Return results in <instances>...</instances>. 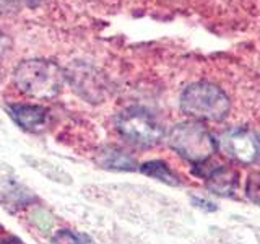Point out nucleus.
Returning a JSON list of instances; mask_svg holds the SVG:
<instances>
[{
	"instance_id": "ddd939ff",
	"label": "nucleus",
	"mask_w": 260,
	"mask_h": 244,
	"mask_svg": "<svg viewBox=\"0 0 260 244\" xmlns=\"http://www.w3.org/2000/svg\"><path fill=\"white\" fill-rule=\"evenodd\" d=\"M193 200V203L197 207H200V208H205L207 211H211V210H216V207L213 205V203H210V202H207V200H203V199H192Z\"/></svg>"
},
{
	"instance_id": "f257e3e1",
	"label": "nucleus",
	"mask_w": 260,
	"mask_h": 244,
	"mask_svg": "<svg viewBox=\"0 0 260 244\" xmlns=\"http://www.w3.org/2000/svg\"><path fill=\"white\" fill-rule=\"evenodd\" d=\"M63 72L55 62L31 59L23 60L13 73V81L21 93L36 100H51L63 86Z\"/></svg>"
},
{
	"instance_id": "6e6552de",
	"label": "nucleus",
	"mask_w": 260,
	"mask_h": 244,
	"mask_svg": "<svg viewBox=\"0 0 260 244\" xmlns=\"http://www.w3.org/2000/svg\"><path fill=\"white\" fill-rule=\"evenodd\" d=\"M98 163H100L103 168L114 169V171H134L137 168L135 160L125 151L117 150V148H108L103 153H100Z\"/></svg>"
},
{
	"instance_id": "2eb2a0df",
	"label": "nucleus",
	"mask_w": 260,
	"mask_h": 244,
	"mask_svg": "<svg viewBox=\"0 0 260 244\" xmlns=\"http://www.w3.org/2000/svg\"><path fill=\"white\" fill-rule=\"evenodd\" d=\"M0 244H24V242H21L20 239H15V238H12V239H5V241H2Z\"/></svg>"
},
{
	"instance_id": "f03ea898",
	"label": "nucleus",
	"mask_w": 260,
	"mask_h": 244,
	"mask_svg": "<svg viewBox=\"0 0 260 244\" xmlns=\"http://www.w3.org/2000/svg\"><path fill=\"white\" fill-rule=\"evenodd\" d=\"M230 108L228 95L208 81L189 85L181 95V109L199 120H221L228 116Z\"/></svg>"
},
{
	"instance_id": "9b49d317",
	"label": "nucleus",
	"mask_w": 260,
	"mask_h": 244,
	"mask_svg": "<svg viewBox=\"0 0 260 244\" xmlns=\"http://www.w3.org/2000/svg\"><path fill=\"white\" fill-rule=\"evenodd\" d=\"M51 244H96L88 234L85 233H75L70 230H60L57 233Z\"/></svg>"
},
{
	"instance_id": "9d476101",
	"label": "nucleus",
	"mask_w": 260,
	"mask_h": 244,
	"mask_svg": "<svg viewBox=\"0 0 260 244\" xmlns=\"http://www.w3.org/2000/svg\"><path fill=\"white\" fill-rule=\"evenodd\" d=\"M140 171L145 176L153 177V179H156V181H161L168 186H179L181 184L179 177L169 169V166L166 165V163L158 161V160L143 163V165L140 166Z\"/></svg>"
},
{
	"instance_id": "39448f33",
	"label": "nucleus",
	"mask_w": 260,
	"mask_h": 244,
	"mask_svg": "<svg viewBox=\"0 0 260 244\" xmlns=\"http://www.w3.org/2000/svg\"><path fill=\"white\" fill-rule=\"evenodd\" d=\"M218 143L219 148H221V151L228 158L242 163V165L254 163L260 153V143L257 135L242 127H234L226 130L219 137Z\"/></svg>"
},
{
	"instance_id": "20e7f679",
	"label": "nucleus",
	"mask_w": 260,
	"mask_h": 244,
	"mask_svg": "<svg viewBox=\"0 0 260 244\" xmlns=\"http://www.w3.org/2000/svg\"><path fill=\"white\" fill-rule=\"evenodd\" d=\"M117 130L140 146H154L161 142L165 130L161 124L154 119L150 112L140 108H130L122 111L116 120Z\"/></svg>"
},
{
	"instance_id": "0eeeda50",
	"label": "nucleus",
	"mask_w": 260,
	"mask_h": 244,
	"mask_svg": "<svg viewBox=\"0 0 260 244\" xmlns=\"http://www.w3.org/2000/svg\"><path fill=\"white\" fill-rule=\"evenodd\" d=\"M208 189L221 197H233L239 186V173L231 166H218L210 173Z\"/></svg>"
},
{
	"instance_id": "1a4fd4ad",
	"label": "nucleus",
	"mask_w": 260,
	"mask_h": 244,
	"mask_svg": "<svg viewBox=\"0 0 260 244\" xmlns=\"http://www.w3.org/2000/svg\"><path fill=\"white\" fill-rule=\"evenodd\" d=\"M23 160L26 161L32 169H36L38 173H41L47 179H51V181L60 182V184H70L72 182L70 176L65 173V171H62L60 168L52 165V163H49L46 160H41V158H35V157H23Z\"/></svg>"
},
{
	"instance_id": "423d86ee",
	"label": "nucleus",
	"mask_w": 260,
	"mask_h": 244,
	"mask_svg": "<svg viewBox=\"0 0 260 244\" xmlns=\"http://www.w3.org/2000/svg\"><path fill=\"white\" fill-rule=\"evenodd\" d=\"M8 112L16 124L29 132L39 130L47 119V111L38 104H13L8 108Z\"/></svg>"
},
{
	"instance_id": "f8f14e48",
	"label": "nucleus",
	"mask_w": 260,
	"mask_h": 244,
	"mask_svg": "<svg viewBox=\"0 0 260 244\" xmlns=\"http://www.w3.org/2000/svg\"><path fill=\"white\" fill-rule=\"evenodd\" d=\"M246 195L250 202H254L255 205H260V171L249 174L246 184Z\"/></svg>"
},
{
	"instance_id": "7ed1b4c3",
	"label": "nucleus",
	"mask_w": 260,
	"mask_h": 244,
	"mask_svg": "<svg viewBox=\"0 0 260 244\" xmlns=\"http://www.w3.org/2000/svg\"><path fill=\"white\" fill-rule=\"evenodd\" d=\"M169 145L179 157L190 163L207 161L216 150V140L199 122H181L169 134Z\"/></svg>"
},
{
	"instance_id": "4468645a",
	"label": "nucleus",
	"mask_w": 260,
	"mask_h": 244,
	"mask_svg": "<svg viewBox=\"0 0 260 244\" xmlns=\"http://www.w3.org/2000/svg\"><path fill=\"white\" fill-rule=\"evenodd\" d=\"M5 49H7V39L4 36V33L0 31V55L5 52Z\"/></svg>"
},
{
	"instance_id": "dca6fc26",
	"label": "nucleus",
	"mask_w": 260,
	"mask_h": 244,
	"mask_svg": "<svg viewBox=\"0 0 260 244\" xmlns=\"http://www.w3.org/2000/svg\"><path fill=\"white\" fill-rule=\"evenodd\" d=\"M8 2H12V4H13V2H15V4H20V2H21V4H28V0H8Z\"/></svg>"
}]
</instances>
